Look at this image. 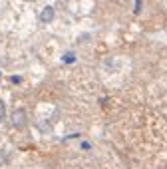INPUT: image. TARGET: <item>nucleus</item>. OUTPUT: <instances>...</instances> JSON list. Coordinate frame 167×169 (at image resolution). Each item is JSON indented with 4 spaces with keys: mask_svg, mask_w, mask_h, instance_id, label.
Segmentation results:
<instances>
[{
    "mask_svg": "<svg viewBox=\"0 0 167 169\" xmlns=\"http://www.w3.org/2000/svg\"><path fill=\"white\" fill-rule=\"evenodd\" d=\"M10 124H12V127H16V129H22V127L26 125V111L24 110H14Z\"/></svg>",
    "mask_w": 167,
    "mask_h": 169,
    "instance_id": "obj_1",
    "label": "nucleus"
},
{
    "mask_svg": "<svg viewBox=\"0 0 167 169\" xmlns=\"http://www.w3.org/2000/svg\"><path fill=\"white\" fill-rule=\"evenodd\" d=\"M54 16H56V12H54V6H46V8L40 12V22L48 24V22H52V20H54Z\"/></svg>",
    "mask_w": 167,
    "mask_h": 169,
    "instance_id": "obj_2",
    "label": "nucleus"
},
{
    "mask_svg": "<svg viewBox=\"0 0 167 169\" xmlns=\"http://www.w3.org/2000/svg\"><path fill=\"white\" fill-rule=\"evenodd\" d=\"M62 62H64V64H74V62H76V54L74 52L64 54V56H62Z\"/></svg>",
    "mask_w": 167,
    "mask_h": 169,
    "instance_id": "obj_3",
    "label": "nucleus"
},
{
    "mask_svg": "<svg viewBox=\"0 0 167 169\" xmlns=\"http://www.w3.org/2000/svg\"><path fill=\"white\" fill-rule=\"evenodd\" d=\"M4 116H6V105H4V102L0 99V121L4 119Z\"/></svg>",
    "mask_w": 167,
    "mask_h": 169,
    "instance_id": "obj_4",
    "label": "nucleus"
},
{
    "mask_svg": "<svg viewBox=\"0 0 167 169\" xmlns=\"http://www.w3.org/2000/svg\"><path fill=\"white\" fill-rule=\"evenodd\" d=\"M80 149L90 151V149H92V143H90V141H80Z\"/></svg>",
    "mask_w": 167,
    "mask_h": 169,
    "instance_id": "obj_5",
    "label": "nucleus"
},
{
    "mask_svg": "<svg viewBox=\"0 0 167 169\" xmlns=\"http://www.w3.org/2000/svg\"><path fill=\"white\" fill-rule=\"evenodd\" d=\"M10 82H12V84H20L22 78H20V76H12V78H10Z\"/></svg>",
    "mask_w": 167,
    "mask_h": 169,
    "instance_id": "obj_6",
    "label": "nucleus"
},
{
    "mask_svg": "<svg viewBox=\"0 0 167 169\" xmlns=\"http://www.w3.org/2000/svg\"><path fill=\"white\" fill-rule=\"evenodd\" d=\"M0 76H2V74H0Z\"/></svg>",
    "mask_w": 167,
    "mask_h": 169,
    "instance_id": "obj_7",
    "label": "nucleus"
}]
</instances>
